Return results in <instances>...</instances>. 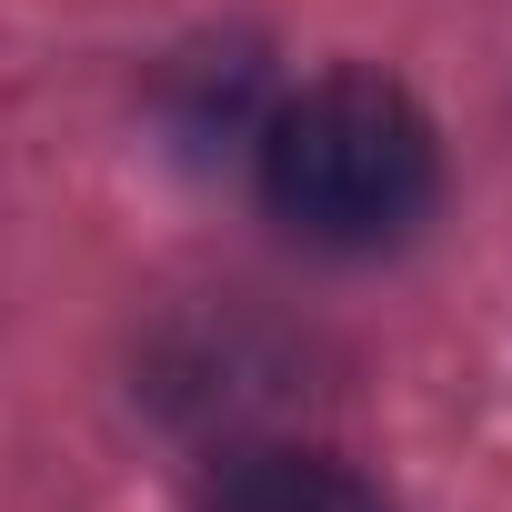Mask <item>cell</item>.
Masks as SVG:
<instances>
[{
	"instance_id": "6da1fadb",
	"label": "cell",
	"mask_w": 512,
	"mask_h": 512,
	"mask_svg": "<svg viewBox=\"0 0 512 512\" xmlns=\"http://www.w3.org/2000/svg\"><path fill=\"white\" fill-rule=\"evenodd\" d=\"M432 121L412 111V91L372 81V71H332L312 91H292L262 131V191L272 211L322 241V251H382L432 211Z\"/></svg>"
},
{
	"instance_id": "7a4b0ae2",
	"label": "cell",
	"mask_w": 512,
	"mask_h": 512,
	"mask_svg": "<svg viewBox=\"0 0 512 512\" xmlns=\"http://www.w3.org/2000/svg\"><path fill=\"white\" fill-rule=\"evenodd\" d=\"M201 512H382L342 462H322V452H241L221 482H211V502Z\"/></svg>"
}]
</instances>
